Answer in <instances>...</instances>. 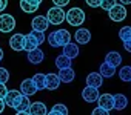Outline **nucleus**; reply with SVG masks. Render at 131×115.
<instances>
[{"label":"nucleus","mask_w":131,"mask_h":115,"mask_svg":"<svg viewBox=\"0 0 131 115\" xmlns=\"http://www.w3.org/2000/svg\"><path fill=\"white\" fill-rule=\"evenodd\" d=\"M59 78H60V83H71L74 78H76V72L73 68H65V69H59Z\"/></svg>","instance_id":"nucleus-15"},{"label":"nucleus","mask_w":131,"mask_h":115,"mask_svg":"<svg viewBox=\"0 0 131 115\" xmlns=\"http://www.w3.org/2000/svg\"><path fill=\"white\" fill-rule=\"evenodd\" d=\"M29 106H31L29 98H28V97H25V95H20V97H19V100L16 101V104H14V107H13V109H16L17 112H28Z\"/></svg>","instance_id":"nucleus-20"},{"label":"nucleus","mask_w":131,"mask_h":115,"mask_svg":"<svg viewBox=\"0 0 131 115\" xmlns=\"http://www.w3.org/2000/svg\"><path fill=\"white\" fill-rule=\"evenodd\" d=\"M29 34L37 40V43H39V45H42V43L45 41V32H40V31H34V29H32Z\"/></svg>","instance_id":"nucleus-31"},{"label":"nucleus","mask_w":131,"mask_h":115,"mask_svg":"<svg viewBox=\"0 0 131 115\" xmlns=\"http://www.w3.org/2000/svg\"><path fill=\"white\" fill-rule=\"evenodd\" d=\"M119 2H120V5H131V0H119Z\"/></svg>","instance_id":"nucleus-41"},{"label":"nucleus","mask_w":131,"mask_h":115,"mask_svg":"<svg viewBox=\"0 0 131 115\" xmlns=\"http://www.w3.org/2000/svg\"><path fill=\"white\" fill-rule=\"evenodd\" d=\"M8 80H9V72H8V69H5V68H0V83H2V84H5Z\"/></svg>","instance_id":"nucleus-32"},{"label":"nucleus","mask_w":131,"mask_h":115,"mask_svg":"<svg viewBox=\"0 0 131 115\" xmlns=\"http://www.w3.org/2000/svg\"><path fill=\"white\" fill-rule=\"evenodd\" d=\"M56 68L57 69H65V68H71V59H68L67 55H63V54H60V55H57L56 57Z\"/></svg>","instance_id":"nucleus-24"},{"label":"nucleus","mask_w":131,"mask_h":115,"mask_svg":"<svg viewBox=\"0 0 131 115\" xmlns=\"http://www.w3.org/2000/svg\"><path fill=\"white\" fill-rule=\"evenodd\" d=\"M119 78L122 81H131V66H122L119 71Z\"/></svg>","instance_id":"nucleus-27"},{"label":"nucleus","mask_w":131,"mask_h":115,"mask_svg":"<svg viewBox=\"0 0 131 115\" xmlns=\"http://www.w3.org/2000/svg\"><path fill=\"white\" fill-rule=\"evenodd\" d=\"M119 38H120L122 41L129 40V38H131V26H123V28H120V31H119Z\"/></svg>","instance_id":"nucleus-28"},{"label":"nucleus","mask_w":131,"mask_h":115,"mask_svg":"<svg viewBox=\"0 0 131 115\" xmlns=\"http://www.w3.org/2000/svg\"><path fill=\"white\" fill-rule=\"evenodd\" d=\"M46 115H62V113H59V112H56V110H49Z\"/></svg>","instance_id":"nucleus-42"},{"label":"nucleus","mask_w":131,"mask_h":115,"mask_svg":"<svg viewBox=\"0 0 131 115\" xmlns=\"http://www.w3.org/2000/svg\"><path fill=\"white\" fill-rule=\"evenodd\" d=\"M59 86H60V78H59L57 74L49 72L48 75H45V89H48V91H56Z\"/></svg>","instance_id":"nucleus-12"},{"label":"nucleus","mask_w":131,"mask_h":115,"mask_svg":"<svg viewBox=\"0 0 131 115\" xmlns=\"http://www.w3.org/2000/svg\"><path fill=\"white\" fill-rule=\"evenodd\" d=\"M108 16L113 22H122L126 19V8L123 5H114L110 11H108Z\"/></svg>","instance_id":"nucleus-3"},{"label":"nucleus","mask_w":131,"mask_h":115,"mask_svg":"<svg viewBox=\"0 0 131 115\" xmlns=\"http://www.w3.org/2000/svg\"><path fill=\"white\" fill-rule=\"evenodd\" d=\"M22 94H20V91H16V89H8V92H6V95L3 97V101H5V106H9V107H14V104H16V101L19 100V97H20Z\"/></svg>","instance_id":"nucleus-18"},{"label":"nucleus","mask_w":131,"mask_h":115,"mask_svg":"<svg viewBox=\"0 0 131 115\" xmlns=\"http://www.w3.org/2000/svg\"><path fill=\"white\" fill-rule=\"evenodd\" d=\"M37 48H39L37 40H36L31 34H26V35H25V51H26V52H29V51L37 49Z\"/></svg>","instance_id":"nucleus-25"},{"label":"nucleus","mask_w":131,"mask_h":115,"mask_svg":"<svg viewBox=\"0 0 131 115\" xmlns=\"http://www.w3.org/2000/svg\"><path fill=\"white\" fill-rule=\"evenodd\" d=\"M16 115H29V113H28V112H17Z\"/></svg>","instance_id":"nucleus-44"},{"label":"nucleus","mask_w":131,"mask_h":115,"mask_svg":"<svg viewBox=\"0 0 131 115\" xmlns=\"http://www.w3.org/2000/svg\"><path fill=\"white\" fill-rule=\"evenodd\" d=\"M52 3L59 8H63V6H67L70 3V0H52Z\"/></svg>","instance_id":"nucleus-35"},{"label":"nucleus","mask_w":131,"mask_h":115,"mask_svg":"<svg viewBox=\"0 0 131 115\" xmlns=\"http://www.w3.org/2000/svg\"><path fill=\"white\" fill-rule=\"evenodd\" d=\"M6 92H8L6 86H5V84H2V83H0V98H2V100H3V97L6 95Z\"/></svg>","instance_id":"nucleus-37"},{"label":"nucleus","mask_w":131,"mask_h":115,"mask_svg":"<svg viewBox=\"0 0 131 115\" xmlns=\"http://www.w3.org/2000/svg\"><path fill=\"white\" fill-rule=\"evenodd\" d=\"M8 6V0H0V12H3Z\"/></svg>","instance_id":"nucleus-38"},{"label":"nucleus","mask_w":131,"mask_h":115,"mask_svg":"<svg viewBox=\"0 0 131 115\" xmlns=\"http://www.w3.org/2000/svg\"><path fill=\"white\" fill-rule=\"evenodd\" d=\"M100 2L102 0H86V5L91 8H97V6H100Z\"/></svg>","instance_id":"nucleus-36"},{"label":"nucleus","mask_w":131,"mask_h":115,"mask_svg":"<svg viewBox=\"0 0 131 115\" xmlns=\"http://www.w3.org/2000/svg\"><path fill=\"white\" fill-rule=\"evenodd\" d=\"M9 48L16 52H20L25 49V35L23 34H14L11 38H9Z\"/></svg>","instance_id":"nucleus-6"},{"label":"nucleus","mask_w":131,"mask_h":115,"mask_svg":"<svg viewBox=\"0 0 131 115\" xmlns=\"http://www.w3.org/2000/svg\"><path fill=\"white\" fill-rule=\"evenodd\" d=\"M28 113L29 115H46L48 113V109H46L45 103L36 101V103H31V106L28 109Z\"/></svg>","instance_id":"nucleus-16"},{"label":"nucleus","mask_w":131,"mask_h":115,"mask_svg":"<svg viewBox=\"0 0 131 115\" xmlns=\"http://www.w3.org/2000/svg\"><path fill=\"white\" fill-rule=\"evenodd\" d=\"M116 3H117V0H102V2H100V8L105 9V11H110Z\"/></svg>","instance_id":"nucleus-30"},{"label":"nucleus","mask_w":131,"mask_h":115,"mask_svg":"<svg viewBox=\"0 0 131 115\" xmlns=\"http://www.w3.org/2000/svg\"><path fill=\"white\" fill-rule=\"evenodd\" d=\"M20 94L22 95H25V97H29V95H34L36 92H37V88H36V84L32 83V80L31 78H26V80H23L22 83H20Z\"/></svg>","instance_id":"nucleus-8"},{"label":"nucleus","mask_w":131,"mask_h":115,"mask_svg":"<svg viewBox=\"0 0 131 115\" xmlns=\"http://www.w3.org/2000/svg\"><path fill=\"white\" fill-rule=\"evenodd\" d=\"M16 28V19L11 14L0 16V32H11Z\"/></svg>","instance_id":"nucleus-4"},{"label":"nucleus","mask_w":131,"mask_h":115,"mask_svg":"<svg viewBox=\"0 0 131 115\" xmlns=\"http://www.w3.org/2000/svg\"><path fill=\"white\" fill-rule=\"evenodd\" d=\"M97 106L99 107H102V109H105V110H113L114 109V98H113V95L111 94H102V95H99V98H97Z\"/></svg>","instance_id":"nucleus-5"},{"label":"nucleus","mask_w":131,"mask_h":115,"mask_svg":"<svg viewBox=\"0 0 131 115\" xmlns=\"http://www.w3.org/2000/svg\"><path fill=\"white\" fill-rule=\"evenodd\" d=\"M99 89H96V88H90V86H86L83 91H82V98L86 101V103H94V101H97V98H99Z\"/></svg>","instance_id":"nucleus-13"},{"label":"nucleus","mask_w":131,"mask_h":115,"mask_svg":"<svg viewBox=\"0 0 131 115\" xmlns=\"http://www.w3.org/2000/svg\"><path fill=\"white\" fill-rule=\"evenodd\" d=\"M45 59V52L42 49H34V51H29L28 52V62L32 63V65H40Z\"/></svg>","instance_id":"nucleus-17"},{"label":"nucleus","mask_w":131,"mask_h":115,"mask_svg":"<svg viewBox=\"0 0 131 115\" xmlns=\"http://www.w3.org/2000/svg\"><path fill=\"white\" fill-rule=\"evenodd\" d=\"M2 60H3V49L0 48V62H2Z\"/></svg>","instance_id":"nucleus-43"},{"label":"nucleus","mask_w":131,"mask_h":115,"mask_svg":"<svg viewBox=\"0 0 131 115\" xmlns=\"http://www.w3.org/2000/svg\"><path fill=\"white\" fill-rule=\"evenodd\" d=\"M5 110V101L2 100V98H0V113H2Z\"/></svg>","instance_id":"nucleus-40"},{"label":"nucleus","mask_w":131,"mask_h":115,"mask_svg":"<svg viewBox=\"0 0 131 115\" xmlns=\"http://www.w3.org/2000/svg\"><path fill=\"white\" fill-rule=\"evenodd\" d=\"M102 84H103V77H102L99 72H91V74H88V77H86V86L99 89Z\"/></svg>","instance_id":"nucleus-14"},{"label":"nucleus","mask_w":131,"mask_h":115,"mask_svg":"<svg viewBox=\"0 0 131 115\" xmlns=\"http://www.w3.org/2000/svg\"><path fill=\"white\" fill-rule=\"evenodd\" d=\"M123 48H125V51L131 52V38H129V40H126V41H123Z\"/></svg>","instance_id":"nucleus-39"},{"label":"nucleus","mask_w":131,"mask_h":115,"mask_svg":"<svg viewBox=\"0 0 131 115\" xmlns=\"http://www.w3.org/2000/svg\"><path fill=\"white\" fill-rule=\"evenodd\" d=\"M91 115H110V112L108 110H105V109H102V107H96V109H93V112H91Z\"/></svg>","instance_id":"nucleus-33"},{"label":"nucleus","mask_w":131,"mask_h":115,"mask_svg":"<svg viewBox=\"0 0 131 115\" xmlns=\"http://www.w3.org/2000/svg\"><path fill=\"white\" fill-rule=\"evenodd\" d=\"M63 55H67L68 59H76V57L79 55V46L73 41H70L68 45H65L63 46Z\"/></svg>","instance_id":"nucleus-21"},{"label":"nucleus","mask_w":131,"mask_h":115,"mask_svg":"<svg viewBox=\"0 0 131 115\" xmlns=\"http://www.w3.org/2000/svg\"><path fill=\"white\" fill-rule=\"evenodd\" d=\"M31 80H32V83L36 84L37 91H42V89H45V74L39 72V74H36V75H34Z\"/></svg>","instance_id":"nucleus-26"},{"label":"nucleus","mask_w":131,"mask_h":115,"mask_svg":"<svg viewBox=\"0 0 131 115\" xmlns=\"http://www.w3.org/2000/svg\"><path fill=\"white\" fill-rule=\"evenodd\" d=\"M48 43H49V46H52V48H59V45H57V41H56V38H54V32L48 34Z\"/></svg>","instance_id":"nucleus-34"},{"label":"nucleus","mask_w":131,"mask_h":115,"mask_svg":"<svg viewBox=\"0 0 131 115\" xmlns=\"http://www.w3.org/2000/svg\"><path fill=\"white\" fill-rule=\"evenodd\" d=\"M99 74H100L103 78H110V77H113V75L116 74V68L103 62V63L100 65V68H99Z\"/></svg>","instance_id":"nucleus-23"},{"label":"nucleus","mask_w":131,"mask_h":115,"mask_svg":"<svg viewBox=\"0 0 131 115\" xmlns=\"http://www.w3.org/2000/svg\"><path fill=\"white\" fill-rule=\"evenodd\" d=\"M74 40H76L79 45H86V43H90V40H91V32H90V29H86V28H79V29L76 31V34H74Z\"/></svg>","instance_id":"nucleus-11"},{"label":"nucleus","mask_w":131,"mask_h":115,"mask_svg":"<svg viewBox=\"0 0 131 115\" xmlns=\"http://www.w3.org/2000/svg\"><path fill=\"white\" fill-rule=\"evenodd\" d=\"M85 19H86L85 11L82 8H77V6L71 8L68 12H65V20H67L71 26H82L85 23Z\"/></svg>","instance_id":"nucleus-1"},{"label":"nucleus","mask_w":131,"mask_h":115,"mask_svg":"<svg viewBox=\"0 0 131 115\" xmlns=\"http://www.w3.org/2000/svg\"><path fill=\"white\" fill-rule=\"evenodd\" d=\"M113 98H114V109H116V110H123V109L128 106V98H126V95H123V94H116V95H113Z\"/></svg>","instance_id":"nucleus-22"},{"label":"nucleus","mask_w":131,"mask_h":115,"mask_svg":"<svg viewBox=\"0 0 131 115\" xmlns=\"http://www.w3.org/2000/svg\"><path fill=\"white\" fill-rule=\"evenodd\" d=\"M51 110H56V112H59L62 115H68V107L65 106V104H62V103H56Z\"/></svg>","instance_id":"nucleus-29"},{"label":"nucleus","mask_w":131,"mask_h":115,"mask_svg":"<svg viewBox=\"0 0 131 115\" xmlns=\"http://www.w3.org/2000/svg\"><path fill=\"white\" fill-rule=\"evenodd\" d=\"M48 26H49V23H48V20H46L45 16H37V17H34L32 22H31V28H32L34 31L45 32V31L48 29Z\"/></svg>","instance_id":"nucleus-10"},{"label":"nucleus","mask_w":131,"mask_h":115,"mask_svg":"<svg viewBox=\"0 0 131 115\" xmlns=\"http://www.w3.org/2000/svg\"><path fill=\"white\" fill-rule=\"evenodd\" d=\"M43 2V0H20V8L23 12H36L40 6V3Z\"/></svg>","instance_id":"nucleus-7"},{"label":"nucleus","mask_w":131,"mask_h":115,"mask_svg":"<svg viewBox=\"0 0 131 115\" xmlns=\"http://www.w3.org/2000/svg\"><path fill=\"white\" fill-rule=\"evenodd\" d=\"M105 63H108V65L117 68V66L122 65V55H120L119 52H116V51H111V52H108V54L105 55Z\"/></svg>","instance_id":"nucleus-19"},{"label":"nucleus","mask_w":131,"mask_h":115,"mask_svg":"<svg viewBox=\"0 0 131 115\" xmlns=\"http://www.w3.org/2000/svg\"><path fill=\"white\" fill-rule=\"evenodd\" d=\"M54 38L60 48V46H65L71 41V34L67 29H57V31H54Z\"/></svg>","instance_id":"nucleus-9"},{"label":"nucleus","mask_w":131,"mask_h":115,"mask_svg":"<svg viewBox=\"0 0 131 115\" xmlns=\"http://www.w3.org/2000/svg\"><path fill=\"white\" fill-rule=\"evenodd\" d=\"M45 17H46L49 25H60V23L65 22V11H63V8L52 6V8L48 9V14Z\"/></svg>","instance_id":"nucleus-2"}]
</instances>
